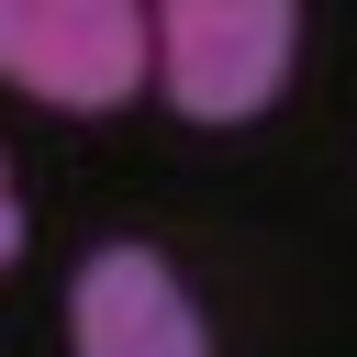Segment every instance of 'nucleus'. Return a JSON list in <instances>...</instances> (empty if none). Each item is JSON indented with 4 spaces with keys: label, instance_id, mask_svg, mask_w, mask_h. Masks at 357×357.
I'll list each match as a JSON object with an SVG mask.
<instances>
[{
    "label": "nucleus",
    "instance_id": "f03ea898",
    "mask_svg": "<svg viewBox=\"0 0 357 357\" xmlns=\"http://www.w3.org/2000/svg\"><path fill=\"white\" fill-rule=\"evenodd\" d=\"M0 78L56 112H112L145 78V0H0Z\"/></svg>",
    "mask_w": 357,
    "mask_h": 357
},
{
    "label": "nucleus",
    "instance_id": "f257e3e1",
    "mask_svg": "<svg viewBox=\"0 0 357 357\" xmlns=\"http://www.w3.org/2000/svg\"><path fill=\"white\" fill-rule=\"evenodd\" d=\"M290 0H156V56H167V100L190 123H245L268 112V89L290 78Z\"/></svg>",
    "mask_w": 357,
    "mask_h": 357
},
{
    "label": "nucleus",
    "instance_id": "20e7f679",
    "mask_svg": "<svg viewBox=\"0 0 357 357\" xmlns=\"http://www.w3.org/2000/svg\"><path fill=\"white\" fill-rule=\"evenodd\" d=\"M11 245H22V201H11V178H0V268H11Z\"/></svg>",
    "mask_w": 357,
    "mask_h": 357
},
{
    "label": "nucleus",
    "instance_id": "7ed1b4c3",
    "mask_svg": "<svg viewBox=\"0 0 357 357\" xmlns=\"http://www.w3.org/2000/svg\"><path fill=\"white\" fill-rule=\"evenodd\" d=\"M67 346L78 357H212L201 301L167 279L156 245H89V268L67 290Z\"/></svg>",
    "mask_w": 357,
    "mask_h": 357
}]
</instances>
